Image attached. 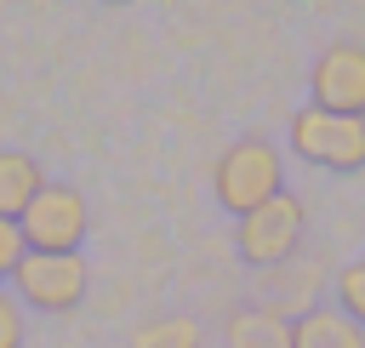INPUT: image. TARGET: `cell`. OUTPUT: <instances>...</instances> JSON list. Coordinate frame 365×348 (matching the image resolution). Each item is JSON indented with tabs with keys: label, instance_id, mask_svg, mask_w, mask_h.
Masks as SVG:
<instances>
[{
	"label": "cell",
	"instance_id": "1",
	"mask_svg": "<svg viewBox=\"0 0 365 348\" xmlns=\"http://www.w3.org/2000/svg\"><path fill=\"white\" fill-rule=\"evenodd\" d=\"M211 183H217V200H222L234 217H251L257 205H268L274 194H285L279 154H274V143H262V137H245V143H234V148L217 160Z\"/></svg>",
	"mask_w": 365,
	"mask_h": 348
},
{
	"label": "cell",
	"instance_id": "2",
	"mask_svg": "<svg viewBox=\"0 0 365 348\" xmlns=\"http://www.w3.org/2000/svg\"><path fill=\"white\" fill-rule=\"evenodd\" d=\"M291 148L308 160V165H325V171H359L365 165V120L354 114H331V108H297L291 120Z\"/></svg>",
	"mask_w": 365,
	"mask_h": 348
},
{
	"label": "cell",
	"instance_id": "3",
	"mask_svg": "<svg viewBox=\"0 0 365 348\" xmlns=\"http://www.w3.org/2000/svg\"><path fill=\"white\" fill-rule=\"evenodd\" d=\"M302 222H308L302 200H297V194H274L268 205H257L251 217H240L234 245H240V257H245L251 268H279V262L302 245Z\"/></svg>",
	"mask_w": 365,
	"mask_h": 348
},
{
	"label": "cell",
	"instance_id": "4",
	"mask_svg": "<svg viewBox=\"0 0 365 348\" xmlns=\"http://www.w3.org/2000/svg\"><path fill=\"white\" fill-rule=\"evenodd\" d=\"M29 251H80L86 228H91V211H86V194L68 188V183H46L34 194V205L17 217Z\"/></svg>",
	"mask_w": 365,
	"mask_h": 348
},
{
	"label": "cell",
	"instance_id": "5",
	"mask_svg": "<svg viewBox=\"0 0 365 348\" xmlns=\"http://www.w3.org/2000/svg\"><path fill=\"white\" fill-rule=\"evenodd\" d=\"M11 285H17V302L68 314L86 297V262H80V251H29L11 274Z\"/></svg>",
	"mask_w": 365,
	"mask_h": 348
},
{
	"label": "cell",
	"instance_id": "6",
	"mask_svg": "<svg viewBox=\"0 0 365 348\" xmlns=\"http://www.w3.org/2000/svg\"><path fill=\"white\" fill-rule=\"evenodd\" d=\"M314 108L365 120V46L342 40L314 63Z\"/></svg>",
	"mask_w": 365,
	"mask_h": 348
},
{
	"label": "cell",
	"instance_id": "7",
	"mask_svg": "<svg viewBox=\"0 0 365 348\" xmlns=\"http://www.w3.org/2000/svg\"><path fill=\"white\" fill-rule=\"evenodd\" d=\"M291 348H365V325L331 308H308L302 319H291Z\"/></svg>",
	"mask_w": 365,
	"mask_h": 348
},
{
	"label": "cell",
	"instance_id": "8",
	"mask_svg": "<svg viewBox=\"0 0 365 348\" xmlns=\"http://www.w3.org/2000/svg\"><path fill=\"white\" fill-rule=\"evenodd\" d=\"M46 188V177H40V165L29 160V154H0V217L6 222H17L29 205H34V194Z\"/></svg>",
	"mask_w": 365,
	"mask_h": 348
},
{
	"label": "cell",
	"instance_id": "9",
	"mask_svg": "<svg viewBox=\"0 0 365 348\" xmlns=\"http://www.w3.org/2000/svg\"><path fill=\"white\" fill-rule=\"evenodd\" d=\"M228 348H291V319L279 308H245L228 319Z\"/></svg>",
	"mask_w": 365,
	"mask_h": 348
},
{
	"label": "cell",
	"instance_id": "10",
	"mask_svg": "<svg viewBox=\"0 0 365 348\" xmlns=\"http://www.w3.org/2000/svg\"><path fill=\"white\" fill-rule=\"evenodd\" d=\"M131 348H200V319L188 314H160L131 331Z\"/></svg>",
	"mask_w": 365,
	"mask_h": 348
},
{
	"label": "cell",
	"instance_id": "11",
	"mask_svg": "<svg viewBox=\"0 0 365 348\" xmlns=\"http://www.w3.org/2000/svg\"><path fill=\"white\" fill-rule=\"evenodd\" d=\"M336 302L354 325H365V257H354L342 274H336Z\"/></svg>",
	"mask_w": 365,
	"mask_h": 348
},
{
	"label": "cell",
	"instance_id": "12",
	"mask_svg": "<svg viewBox=\"0 0 365 348\" xmlns=\"http://www.w3.org/2000/svg\"><path fill=\"white\" fill-rule=\"evenodd\" d=\"M23 257H29V240H23V228L0 217V280H11Z\"/></svg>",
	"mask_w": 365,
	"mask_h": 348
},
{
	"label": "cell",
	"instance_id": "13",
	"mask_svg": "<svg viewBox=\"0 0 365 348\" xmlns=\"http://www.w3.org/2000/svg\"><path fill=\"white\" fill-rule=\"evenodd\" d=\"M0 348H23V302L0 285Z\"/></svg>",
	"mask_w": 365,
	"mask_h": 348
}]
</instances>
